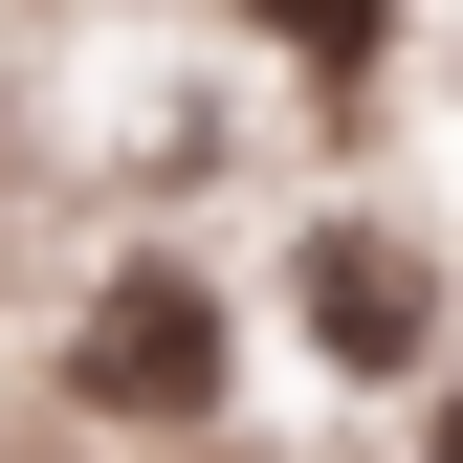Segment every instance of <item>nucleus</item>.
Returning a JSON list of instances; mask_svg holds the SVG:
<instances>
[{
  "label": "nucleus",
  "mask_w": 463,
  "mask_h": 463,
  "mask_svg": "<svg viewBox=\"0 0 463 463\" xmlns=\"http://www.w3.org/2000/svg\"><path fill=\"white\" fill-rule=\"evenodd\" d=\"M221 354H243V331H221L199 265H110L89 331H67V397L89 420H221Z\"/></svg>",
  "instance_id": "nucleus-1"
},
{
  "label": "nucleus",
  "mask_w": 463,
  "mask_h": 463,
  "mask_svg": "<svg viewBox=\"0 0 463 463\" xmlns=\"http://www.w3.org/2000/svg\"><path fill=\"white\" fill-rule=\"evenodd\" d=\"M287 309H309L331 375H420L441 354V265L397 243V221H309V243H287Z\"/></svg>",
  "instance_id": "nucleus-2"
},
{
  "label": "nucleus",
  "mask_w": 463,
  "mask_h": 463,
  "mask_svg": "<svg viewBox=\"0 0 463 463\" xmlns=\"http://www.w3.org/2000/svg\"><path fill=\"white\" fill-rule=\"evenodd\" d=\"M243 23L287 44V67H331V89H354V67H375V44H397V0H243Z\"/></svg>",
  "instance_id": "nucleus-3"
},
{
  "label": "nucleus",
  "mask_w": 463,
  "mask_h": 463,
  "mask_svg": "<svg viewBox=\"0 0 463 463\" xmlns=\"http://www.w3.org/2000/svg\"><path fill=\"white\" fill-rule=\"evenodd\" d=\"M420 463H463V375H441V420H420Z\"/></svg>",
  "instance_id": "nucleus-4"
}]
</instances>
